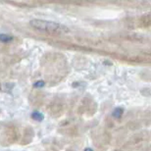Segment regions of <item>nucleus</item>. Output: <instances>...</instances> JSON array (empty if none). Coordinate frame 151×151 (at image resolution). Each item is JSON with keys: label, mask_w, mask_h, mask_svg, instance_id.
<instances>
[{"label": "nucleus", "mask_w": 151, "mask_h": 151, "mask_svg": "<svg viewBox=\"0 0 151 151\" xmlns=\"http://www.w3.org/2000/svg\"><path fill=\"white\" fill-rule=\"evenodd\" d=\"M31 26L35 29L41 32H68L69 29L67 27L61 25L59 23L52 22V21H46V20H39V19H35L32 20Z\"/></svg>", "instance_id": "f257e3e1"}, {"label": "nucleus", "mask_w": 151, "mask_h": 151, "mask_svg": "<svg viewBox=\"0 0 151 151\" xmlns=\"http://www.w3.org/2000/svg\"><path fill=\"white\" fill-rule=\"evenodd\" d=\"M32 119L37 121V122H41L42 120H43V114H41L40 112H38V111H35V112L32 113Z\"/></svg>", "instance_id": "f03ea898"}, {"label": "nucleus", "mask_w": 151, "mask_h": 151, "mask_svg": "<svg viewBox=\"0 0 151 151\" xmlns=\"http://www.w3.org/2000/svg\"><path fill=\"white\" fill-rule=\"evenodd\" d=\"M123 112H124L123 108H116V109L112 112V116L115 118H120L121 116H122Z\"/></svg>", "instance_id": "7ed1b4c3"}, {"label": "nucleus", "mask_w": 151, "mask_h": 151, "mask_svg": "<svg viewBox=\"0 0 151 151\" xmlns=\"http://www.w3.org/2000/svg\"><path fill=\"white\" fill-rule=\"evenodd\" d=\"M12 39H13V37L8 35H5V34L0 35V41H2V42H9V41H11Z\"/></svg>", "instance_id": "20e7f679"}, {"label": "nucleus", "mask_w": 151, "mask_h": 151, "mask_svg": "<svg viewBox=\"0 0 151 151\" xmlns=\"http://www.w3.org/2000/svg\"><path fill=\"white\" fill-rule=\"evenodd\" d=\"M44 84H45V83L43 81H38L34 84V86L35 87H42V86H44Z\"/></svg>", "instance_id": "39448f33"}, {"label": "nucleus", "mask_w": 151, "mask_h": 151, "mask_svg": "<svg viewBox=\"0 0 151 151\" xmlns=\"http://www.w3.org/2000/svg\"><path fill=\"white\" fill-rule=\"evenodd\" d=\"M84 151H93L91 148H86V150H84Z\"/></svg>", "instance_id": "423d86ee"}]
</instances>
